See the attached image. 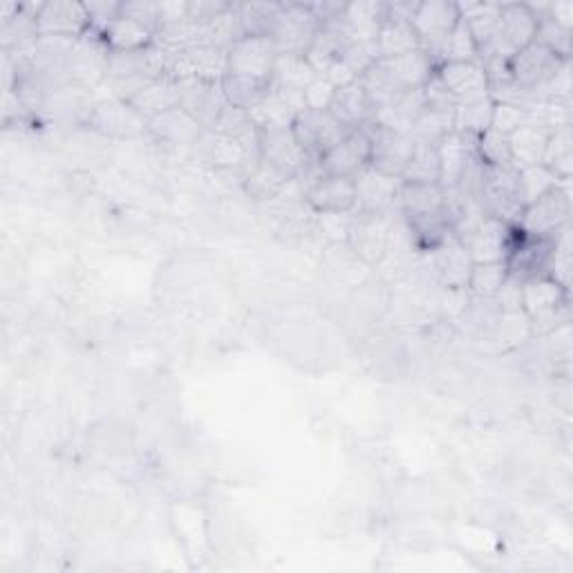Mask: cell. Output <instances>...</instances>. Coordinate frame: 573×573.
Segmentation results:
<instances>
[{"label":"cell","instance_id":"52a82bcc","mask_svg":"<svg viewBox=\"0 0 573 573\" xmlns=\"http://www.w3.org/2000/svg\"><path fill=\"white\" fill-rule=\"evenodd\" d=\"M566 225H571V191L569 184H560L525 206L518 227L536 238H553Z\"/></svg>","mask_w":573,"mask_h":573},{"label":"cell","instance_id":"681fc988","mask_svg":"<svg viewBox=\"0 0 573 573\" xmlns=\"http://www.w3.org/2000/svg\"><path fill=\"white\" fill-rule=\"evenodd\" d=\"M229 8L231 3H225V0H191V3H186L188 23L208 25L218 17H223Z\"/></svg>","mask_w":573,"mask_h":573},{"label":"cell","instance_id":"bcb514c9","mask_svg":"<svg viewBox=\"0 0 573 573\" xmlns=\"http://www.w3.org/2000/svg\"><path fill=\"white\" fill-rule=\"evenodd\" d=\"M527 121H529L527 108H520V106H513V104H495L490 130L505 134V137H511Z\"/></svg>","mask_w":573,"mask_h":573},{"label":"cell","instance_id":"f35d334b","mask_svg":"<svg viewBox=\"0 0 573 573\" xmlns=\"http://www.w3.org/2000/svg\"><path fill=\"white\" fill-rule=\"evenodd\" d=\"M321 77L318 72L305 61V56H290V54H280L275 61V69H273V86H284V88H294V90H303L316 79Z\"/></svg>","mask_w":573,"mask_h":573},{"label":"cell","instance_id":"d4e9b609","mask_svg":"<svg viewBox=\"0 0 573 573\" xmlns=\"http://www.w3.org/2000/svg\"><path fill=\"white\" fill-rule=\"evenodd\" d=\"M347 130H358V128H368L375 123L377 110L372 99L368 97V93L364 90V86L354 82L349 86L336 88L332 104L327 108Z\"/></svg>","mask_w":573,"mask_h":573},{"label":"cell","instance_id":"9a60e30c","mask_svg":"<svg viewBox=\"0 0 573 573\" xmlns=\"http://www.w3.org/2000/svg\"><path fill=\"white\" fill-rule=\"evenodd\" d=\"M321 175H338V177H356L364 169L370 166V134L368 128L349 130L343 141L323 155L318 162Z\"/></svg>","mask_w":573,"mask_h":573},{"label":"cell","instance_id":"9c48e42d","mask_svg":"<svg viewBox=\"0 0 573 573\" xmlns=\"http://www.w3.org/2000/svg\"><path fill=\"white\" fill-rule=\"evenodd\" d=\"M318 28L321 19L314 10V3H282L271 41L275 43L278 54L305 56Z\"/></svg>","mask_w":573,"mask_h":573},{"label":"cell","instance_id":"f5cc1de1","mask_svg":"<svg viewBox=\"0 0 573 573\" xmlns=\"http://www.w3.org/2000/svg\"><path fill=\"white\" fill-rule=\"evenodd\" d=\"M186 21H188L186 3H177V0H171V3H160V30L173 28V25H180Z\"/></svg>","mask_w":573,"mask_h":573},{"label":"cell","instance_id":"816d5d0a","mask_svg":"<svg viewBox=\"0 0 573 573\" xmlns=\"http://www.w3.org/2000/svg\"><path fill=\"white\" fill-rule=\"evenodd\" d=\"M334 86L325 77H316L307 88H305V106L312 110H327L334 97Z\"/></svg>","mask_w":573,"mask_h":573},{"label":"cell","instance_id":"74e56055","mask_svg":"<svg viewBox=\"0 0 573 573\" xmlns=\"http://www.w3.org/2000/svg\"><path fill=\"white\" fill-rule=\"evenodd\" d=\"M542 164L551 169L560 182H571L573 173V143H571V126L560 128L549 134Z\"/></svg>","mask_w":573,"mask_h":573},{"label":"cell","instance_id":"e575fe53","mask_svg":"<svg viewBox=\"0 0 573 573\" xmlns=\"http://www.w3.org/2000/svg\"><path fill=\"white\" fill-rule=\"evenodd\" d=\"M493 110H495V101L490 97L475 99V101H462L455 106L453 130L462 132L466 137H479L486 130H490Z\"/></svg>","mask_w":573,"mask_h":573},{"label":"cell","instance_id":"c3c4849f","mask_svg":"<svg viewBox=\"0 0 573 573\" xmlns=\"http://www.w3.org/2000/svg\"><path fill=\"white\" fill-rule=\"evenodd\" d=\"M121 17L147 25L155 34L160 32V3H151V0H128V3H121Z\"/></svg>","mask_w":573,"mask_h":573},{"label":"cell","instance_id":"cb8c5ba5","mask_svg":"<svg viewBox=\"0 0 573 573\" xmlns=\"http://www.w3.org/2000/svg\"><path fill=\"white\" fill-rule=\"evenodd\" d=\"M430 256H433V269L444 290H466L475 262L455 234H451L435 251H430Z\"/></svg>","mask_w":573,"mask_h":573},{"label":"cell","instance_id":"4fadbf2b","mask_svg":"<svg viewBox=\"0 0 573 573\" xmlns=\"http://www.w3.org/2000/svg\"><path fill=\"white\" fill-rule=\"evenodd\" d=\"M370 134V169L381 175L401 180V173L412 155L414 141L410 134L383 128L379 123L368 126Z\"/></svg>","mask_w":573,"mask_h":573},{"label":"cell","instance_id":"2e32d148","mask_svg":"<svg viewBox=\"0 0 573 573\" xmlns=\"http://www.w3.org/2000/svg\"><path fill=\"white\" fill-rule=\"evenodd\" d=\"M36 25L41 36L61 39H82L90 32V17L86 3H72V0H50L41 3L36 12Z\"/></svg>","mask_w":573,"mask_h":573},{"label":"cell","instance_id":"d6986e66","mask_svg":"<svg viewBox=\"0 0 573 573\" xmlns=\"http://www.w3.org/2000/svg\"><path fill=\"white\" fill-rule=\"evenodd\" d=\"M435 77L457 104L490 97V82L479 61L442 63L435 72Z\"/></svg>","mask_w":573,"mask_h":573},{"label":"cell","instance_id":"8d00e7d4","mask_svg":"<svg viewBox=\"0 0 573 573\" xmlns=\"http://www.w3.org/2000/svg\"><path fill=\"white\" fill-rule=\"evenodd\" d=\"M507 278L509 269L505 262H475L468 275L466 292L473 299H495Z\"/></svg>","mask_w":573,"mask_h":573},{"label":"cell","instance_id":"44dd1931","mask_svg":"<svg viewBox=\"0 0 573 573\" xmlns=\"http://www.w3.org/2000/svg\"><path fill=\"white\" fill-rule=\"evenodd\" d=\"M379 67L383 72V77L397 93L406 90H419L425 88L433 82L437 65L430 58L423 50L394 56V58H379Z\"/></svg>","mask_w":573,"mask_h":573},{"label":"cell","instance_id":"8992f818","mask_svg":"<svg viewBox=\"0 0 573 573\" xmlns=\"http://www.w3.org/2000/svg\"><path fill=\"white\" fill-rule=\"evenodd\" d=\"M84 126L95 130L101 137L117 139V141H130L149 134V119L143 117L132 104L117 97L95 101Z\"/></svg>","mask_w":573,"mask_h":573},{"label":"cell","instance_id":"5bb4252c","mask_svg":"<svg viewBox=\"0 0 573 573\" xmlns=\"http://www.w3.org/2000/svg\"><path fill=\"white\" fill-rule=\"evenodd\" d=\"M182 84V101L180 106L206 130L213 132L220 117L229 108V101L223 90V82H202L186 79Z\"/></svg>","mask_w":573,"mask_h":573},{"label":"cell","instance_id":"603a6c76","mask_svg":"<svg viewBox=\"0 0 573 573\" xmlns=\"http://www.w3.org/2000/svg\"><path fill=\"white\" fill-rule=\"evenodd\" d=\"M305 204L314 213H354V177L318 175L305 186Z\"/></svg>","mask_w":573,"mask_h":573},{"label":"cell","instance_id":"f546056e","mask_svg":"<svg viewBox=\"0 0 573 573\" xmlns=\"http://www.w3.org/2000/svg\"><path fill=\"white\" fill-rule=\"evenodd\" d=\"M549 130L527 121L520 130H516L509 137V149H511V160L516 169H527V166H536L542 164L544 158V149L549 141Z\"/></svg>","mask_w":573,"mask_h":573},{"label":"cell","instance_id":"6da1fadb","mask_svg":"<svg viewBox=\"0 0 573 573\" xmlns=\"http://www.w3.org/2000/svg\"><path fill=\"white\" fill-rule=\"evenodd\" d=\"M397 213L419 253L435 251L453 234L448 199L442 186H414L401 182Z\"/></svg>","mask_w":573,"mask_h":573},{"label":"cell","instance_id":"ac0fdd59","mask_svg":"<svg viewBox=\"0 0 573 573\" xmlns=\"http://www.w3.org/2000/svg\"><path fill=\"white\" fill-rule=\"evenodd\" d=\"M399 191H401V180L381 175L368 166L354 177V193H356L354 213H361V215L392 213L397 210Z\"/></svg>","mask_w":573,"mask_h":573},{"label":"cell","instance_id":"7402d4cb","mask_svg":"<svg viewBox=\"0 0 573 573\" xmlns=\"http://www.w3.org/2000/svg\"><path fill=\"white\" fill-rule=\"evenodd\" d=\"M204 132L206 130L182 106L149 119V137L169 149L197 147Z\"/></svg>","mask_w":573,"mask_h":573},{"label":"cell","instance_id":"ffe728a7","mask_svg":"<svg viewBox=\"0 0 573 573\" xmlns=\"http://www.w3.org/2000/svg\"><path fill=\"white\" fill-rule=\"evenodd\" d=\"M516 225H507L497 218H484L462 238L473 262H505Z\"/></svg>","mask_w":573,"mask_h":573},{"label":"cell","instance_id":"30bf717a","mask_svg":"<svg viewBox=\"0 0 573 573\" xmlns=\"http://www.w3.org/2000/svg\"><path fill=\"white\" fill-rule=\"evenodd\" d=\"M292 130L312 162H318L323 155H327L349 132L329 110L312 108H305L296 115Z\"/></svg>","mask_w":573,"mask_h":573},{"label":"cell","instance_id":"f1b7e54d","mask_svg":"<svg viewBox=\"0 0 573 573\" xmlns=\"http://www.w3.org/2000/svg\"><path fill=\"white\" fill-rule=\"evenodd\" d=\"M388 3H345L343 19L354 41L375 43L377 34L388 19Z\"/></svg>","mask_w":573,"mask_h":573},{"label":"cell","instance_id":"f6af8a7d","mask_svg":"<svg viewBox=\"0 0 573 573\" xmlns=\"http://www.w3.org/2000/svg\"><path fill=\"white\" fill-rule=\"evenodd\" d=\"M340 61L354 72L356 79L366 75V72L379 61V52L375 43H366V41H354L349 43V47L343 52Z\"/></svg>","mask_w":573,"mask_h":573},{"label":"cell","instance_id":"d6a6232c","mask_svg":"<svg viewBox=\"0 0 573 573\" xmlns=\"http://www.w3.org/2000/svg\"><path fill=\"white\" fill-rule=\"evenodd\" d=\"M460 8V17L466 23V28L471 30L477 52L486 50L488 43L493 41L497 21H499V12L501 6L495 3H457Z\"/></svg>","mask_w":573,"mask_h":573},{"label":"cell","instance_id":"836d02e7","mask_svg":"<svg viewBox=\"0 0 573 573\" xmlns=\"http://www.w3.org/2000/svg\"><path fill=\"white\" fill-rule=\"evenodd\" d=\"M223 90L225 97L229 101V106L251 112L256 110L264 97L271 90L269 82H260V79H251V77H240V75H227L223 79Z\"/></svg>","mask_w":573,"mask_h":573},{"label":"cell","instance_id":"7dc6e473","mask_svg":"<svg viewBox=\"0 0 573 573\" xmlns=\"http://www.w3.org/2000/svg\"><path fill=\"white\" fill-rule=\"evenodd\" d=\"M88 17H90V32L97 36H104V32L121 17V3L115 0H93L86 3Z\"/></svg>","mask_w":573,"mask_h":573},{"label":"cell","instance_id":"4dcf8cb0","mask_svg":"<svg viewBox=\"0 0 573 573\" xmlns=\"http://www.w3.org/2000/svg\"><path fill=\"white\" fill-rule=\"evenodd\" d=\"M155 32L149 30L147 25H141L132 19L119 17L101 36V41L106 43L108 52H137V50H147L155 43Z\"/></svg>","mask_w":573,"mask_h":573},{"label":"cell","instance_id":"ba28073f","mask_svg":"<svg viewBox=\"0 0 573 573\" xmlns=\"http://www.w3.org/2000/svg\"><path fill=\"white\" fill-rule=\"evenodd\" d=\"M260 162L269 164L284 180H301L312 160L303 151L292 126L262 128L260 130Z\"/></svg>","mask_w":573,"mask_h":573},{"label":"cell","instance_id":"484cf974","mask_svg":"<svg viewBox=\"0 0 573 573\" xmlns=\"http://www.w3.org/2000/svg\"><path fill=\"white\" fill-rule=\"evenodd\" d=\"M475 143L477 137H466L462 132H446L440 143H437V151H440V162H442V188L444 191H453L457 188L468 162L475 155Z\"/></svg>","mask_w":573,"mask_h":573},{"label":"cell","instance_id":"f907efd6","mask_svg":"<svg viewBox=\"0 0 573 573\" xmlns=\"http://www.w3.org/2000/svg\"><path fill=\"white\" fill-rule=\"evenodd\" d=\"M493 301L501 314L522 312V280L509 275Z\"/></svg>","mask_w":573,"mask_h":573},{"label":"cell","instance_id":"7a4b0ae2","mask_svg":"<svg viewBox=\"0 0 573 573\" xmlns=\"http://www.w3.org/2000/svg\"><path fill=\"white\" fill-rule=\"evenodd\" d=\"M571 290L549 275H536L522 282V312L529 318L531 340L544 338L558 327L571 323Z\"/></svg>","mask_w":573,"mask_h":573},{"label":"cell","instance_id":"4316f807","mask_svg":"<svg viewBox=\"0 0 573 573\" xmlns=\"http://www.w3.org/2000/svg\"><path fill=\"white\" fill-rule=\"evenodd\" d=\"M182 101V84L173 77L153 79L149 86H143L128 104H132L143 117L153 119L166 110L177 108Z\"/></svg>","mask_w":573,"mask_h":573},{"label":"cell","instance_id":"7c38bea8","mask_svg":"<svg viewBox=\"0 0 573 573\" xmlns=\"http://www.w3.org/2000/svg\"><path fill=\"white\" fill-rule=\"evenodd\" d=\"M278 47L271 39L242 36L227 50V75L273 82Z\"/></svg>","mask_w":573,"mask_h":573},{"label":"cell","instance_id":"3957f363","mask_svg":"<svg viewBox=\"0 0 573 573\" xmlns=\"http://www.w3.org/2000/svg\"><path fill=\"white\" fill-rule=\"evenodd\" d=\"M462 21L457 3H448V0H428V3H417L410 23L419 36L421 50L435 61L440 67L442 52Z\"/></svg>","mask_w":573,"mask_h":573},{"label":"cell","instance_id":"ab89813d","mask_svg":"<svg viewBox=\"0 0 573 573\" xmlns=\"http://www.w3.org/2000/svg\"><path fill=\"white\" fill-rule=\"evenodd\" d=\"M282 3H240V23L245 36H262L271 39Z\"/></svg>","mask_w":573,"mask_h":573},{"label":"cell","instance_id":"b9f144b4","mask_svg":"<svg viewBox=\"0 0 573 573\" xmlns=\"http://www.w3.org/2000/svg\"><path fill=\"white\" fill-rule=\"evenodd\" d=\"M475 153L484 166H513L509 137L499 134L495 130H486L477 137Z\"/></svg>","mask_w":573,"mask_h":573},{"label":"cell","instance_id":"83f0119b","mask_svg":"<svg viewBox=\"0 0 573 573\" xmlns=\"http://www.w3.org/2000/svg\"><path fill=\"white\" fill-rule=\"evenodd\" d=\"M401 182L414 184V186H440L442 184V162H440L437 143L414 141L412 155L401 173Z\"/></svg>","mask_w":573,"mask_h":573},{"label":"cell","instance_id":"60d3db41","mask_svg":"<svg viewBox=\"0 0 573 573\" xmlns=\"http://www.w3.org/2000/svg\"><path fill=\"white\" fill-rule=\"evenodd\" d=\"M560 184H569V182H560L558 175L544 164L518 169V193L522 206H529L531 202H536L538 197H542L544 193H549Z\"/></svg>","mask_w":573,"mask_h":573},{"label":"cell","instance_id":"1f68e13d","mask_svg":"<svg viewBox=\"0 0 573 573\" xmlns=\"http://www.w3.org/2000/svg\"><path fill=\"white\" fill-rule=\"evenodd\" d=\"M325 262L329 267V271L347 286H356L364 284L366 280H370V264H366L361 258H358L352 247L347 242H338V245H327L325 249Z\"/></svg>","mask_w":573,"mask_h":573},{"label":"cell","instance_id":"d590c367","mask_svg":"<svg viewBox=\"0 0 573 573\" xmlns=\"http://www.w3.org/2000/svg\"><path fill=\"white\" fill-rule=\"evenodd\" d=\"M286 184H290V180H284L278 171H273L269 164L260 160L249 169V173L242 180L245 193L260 204H269L271 199H275Z\"/></svg>","mask_w":573,"mask_h":573},{"label":"cell","instance_id":"ee69618b","mask_svg":"<svg viewBox=\"0 0 573 573\" xmlns=\"http://www.w3.org/2000/svg\"><path fill=\"white\" fill-rule=\"evenodd\" d=\"M466 61H479V52L471 30L466 28L464 21H460L442 52V63H466Z\"/></svg>","mask_w":573,"mask_h":573},{"label":"cell","instance_id":"8fae6325","mask_svg":"<svg viewBox=\"0 0 573 573\" xmlns=\"http://www.w3.org/2000/svg\"><path fill=\"white\" fill-rule=\"evenodd\" d=\"M397 218L394 213H377V215H361L354 213V223L347 236V245L352 251L361 258L372 269L386 258L390 247V234Z\"/></svg>","mask_w":573,"mask_h":573},{"label":"cell","instance_id":"7bdbcfd3","mask_svg":"<svg viewBox=\"0 0 573 573\" xmlns=\"http://www.w3.org/2000/svg\"><path fill=\"white\" fill-rule=\"evenodd\" d=\"M538 17V32H536V41L540 45H544L547 50H551L555 56H560L562 61H571V41H573V30H566L562 25H558L555 21L536 14Z\"/></svg>","mask_w":573,"mask_h":573},{"label":"cell","instance_id":"277c9868","mask_svg":"<svg viewBox=\"0 0 573 573\" xmlns=\"http://www.w3.org/2000/svg\"><path fill=\"white\" fill-rule=\"evenodd\" d=\"M482 213L507 225H518L525 210L518 193L516 166H484V182L479 193Z\"/></svg>","mask_w":573,"mask_h":573},{"label":"cell","instance_id":"e0dca14e","mask_svg":"<svg viewBox=\"0 0 573 573\" xmlns=\"http://www.w3.org/2000/svg\"><path fill=\"white\" fill-rule=\"evenodd\" d=\"M388 6H390L388 19L383 21L375 41L379 58H394L421 50L419 36L410 23L417 3H388Z\"/></svg>","mask_w":573,"mask_h":573},{"label":"cell","instance_id":"5b68a950","mask_svg":"<svg viewBox=\"0 0 573 573\" xmlns=\"http://www.w3.org/2000/svg\"><path fill=\"white\" fill-rule=\"evenodd\" d=\"M564 63L569 61H562L551 50L533 41L511 56L509 77L513 84H518L522 90L533 95V99L538 101L542 99L547 86L553 82V77L558 75Z\"/></svg>","mask_w":573,"mask_h":573}]
</instances>
